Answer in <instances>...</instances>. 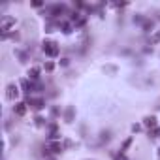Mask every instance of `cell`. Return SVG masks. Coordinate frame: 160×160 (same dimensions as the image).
I'll return each instance as SVG.
<instances>
[{
	"label": "cell",
	"instance_id": "484cf974",
	"mask_svg": "<svg viewBox=\"0 0 160 160\" xmlns=\"http://www.w3.org/2000/svg\"><path fill=\"white\" fill-rule=\"evenodd\" d=\"M60 64H62V66H68L70 62H68V58H62V60H60Z\"/></svg>",
	"mask_w": 160,
	"mask_h": 160
},
{
	"label": "cell",
	"instance_id": "7a4b0ae2",
	"mask_svg": "<svg viewBox=\"0 0 160 160\" xmlns=\"http://www.w3.org/2000/svg\"><path fill=\"white\" fill-rule=\"evenodd\" d=\"M27 104L32 108V109H36V111H40V109H43L45 108V98H42V96H27Z\"/></svg>",
	"mask_w": 160,
	"mask_h": 160
},
{
	"label": "cell",
	"instance_id": "ba28073f",
	"mask_svg": "<svg viewBox=\"0 0 160 160\" xmlns=\"http://www.w3.org/2000/svg\"><path fill=\"white\" fill-rule=\"evenodd\" d=\"M73 119H75V108H73V106H68V108L64 109V122L72 124Z\"/></svg>",
	"mask_w": 160,
	"mask_h": 160
},
{
	"label": "cell",
	"instance_id": "277c9868",
	"mask_svg": "<svg viewBox=\"0 0 160 160\" xmlns=\"http://www.w3.org/2000/svg\"><path fill=\"white\" fill-rule=\"evenodd\" d=\"M108 141H111V130H102L100 136H98V143H96V147H104Z\"/></svg>",
	"mask_w": 160,
	"mask_h": 160
},
{
	"label": "cell",
	"instance_id": "2e32d148",
	"mask_svg": "<svg viewBox=\"0 0 160 160\" xmlns=\"http://www.w3.org/2000/svg\"><path fill=\"white\" fill-rule=\"evenodd\" d=\"M145 17H147V15H143V13H136V15H134V23L141 27V25H143V21H145Z\"/></svg>",
	"mask_w": 160,
	"mask_h": 160
},
{
	"label": "cell",
	"instance_id": "3957f363",
	"mask_svg": "<svg viewBox=\"0 0 160 160\" xmlns=\"http://www.w3.org/2000/svg\"><path fill=\"white\" fill-rule=\"evenodd\" d=\"M17 96H19V87H17L15 83H10V85L6 87V98L12 100V102H15Z\"/></svg>",
	"mask_w": 160,
	"mask_h": 160
},
{
	"label": "cell",
	"instance_id": "4dcf8cb0",
	"mask_svg": "<svg viewBox=\"0 0 160 160\" xmlns=\"http://www.w3.org/2000/svg\"><path fill=\"white\" fill-rule=\"evenodd\" d=\"M87 160H92V158H87Z\"/></svg>",
	"mask_w": 160,
	"mask_h": 160
},
{
	"label": "cell",
	"instance_id": "ac0fdd59",
	"mask_svg": "<svg viewBox=\"0 0 160 160\" xmlns=\"http://www.w3.org/2000/svg\"><path fill=\"white\" fill-rule=\"evenodd\" d=\"M60 115V108L58 106H53L51 108V117H58Z\"/></svg>",
	"mask_w": 160,
	"mask_h": 160
},
{
	"label": "cell",
	"instance_id": "5bb4252c",
	"mask_svg": "<svg viewBox=\"0 0 160 160\" xmlns=\"http://www.w3.org/2000/svg\"><path fill=\"white\" fill-rule=\"evenodd\" d=\"M132 141H134V139H132V138H126V139H124V141H122V145H121V149H119V152H121V154H124V152H126V151H128V147H130V145H132Z\"/></svg>",
	"mask_w": 160,
	"mask_h": 160
},
{
	"label": "cell",
	"instance_id": "44dd1931",
	"mask_svg": "<svg viewBox=\"0 0 160 160\" xmlns=\"http://www.w3.org/2000/svg\"><path fill=\"white\" fill-rule=\"evenodd\" d=\"M158 40H160V34H158V32H156V34H152V40H151V42H152V43H156Z\"/></svg>",
	"mask_w": 160,
	"mask_h": 160
},
{
	"label": "cell",
	"instance_id": "30bf717a",
	"mask_svg": "<svg viewBox=\"0 0 160 160\" xmlns=\"http://www.w3.org/2000/svg\"><path fill=\"white\" fill-rule=\"evenodd\" d=\"M141 28H143V32H151V30L154 28V19H152V17H145Z\"/></svg>",
	"mask_w": 160,
	"mask_h": 160
},
{
	"label": "cell",
	"instance_id": "52a82bcc",
	"mask_svg": "<svg viewBox=\"0 0 160 160\" xmlns=\"http://www.w3.org/2000/svg\"><path fill=\"white\" fill-rule=\"evenodd\" d=\"M13 55L19 58V62H21V64H27V62L30 60V53H28V51H23V49H13Z\"/></svg>",
	"mask_w": 160,
	"mask_h": 160
},
{
	"label": "cell",
	"instance_id": "4fadbf2b",
	"mask_svg": "<svg viewBox=\"0 0 160 160\" xmlns=\"http://www.w3.org/2000/svg\"><path fill=\"white\" fill-rule=\"evenodd\" d=\"M102 70H104V72H106V73H109V75H115V73H117V72H119V68H117V66H115V64H106V66H104V68H102Z\"/></svg>",
	"mask_w": 160,
	"mask_h": 160
},
{
	"label": "cell",
	"instance_id": "f546056e",
	"mask_svg": "<svg viewBox=\"0 0 160 160\" xmlns=\"http://www.w3.org/2000/svg\"><path fill=\"white\" fill-rule=\"evenodd\" d=\"M47 160H53V158H47Z\"/></svg>",
	"mask_w": 160,
	"mask_h": 160
},
{
	"label": "cell",
	"instance_id": "9a60e30c",
	"mask_svg": "<svg viewBox=\"0 0 160 160\" xmlns=\"http://www.w3.org/2000/svg\"><path fill=\"white\" fill-rule=\"evenodd\" d=\"M60 28H62L64 34H70V32L73 30V25H72V23H64V21H60Z\"/></svg>",
	"mask_w": 160,
	"mask_h": 160
},
{
	"label": "cell",
	"instance_id": "8992f818",
	"mask_svg": "<svg viewBox=\"0 0 160 160\" xmlns=\"http://www.w3.org/2000/svg\"><path fill=\"white\" fill-rule=\"evenodd\" d=\"M13 25H15V19L10 17V15H4V17H2V34H4V32H10Z\"/></svg>",
	"mask_w": 160,
	"mask_h": 160
},
{
	"label": "cell",
	"instance_id": "d6986e66",
	"mask_svg": "<svg viewBox=\"0 0 160 160\" xmlns=\"http://www.w3.org/2000/svg\"><path fill=\"white\" fill-rule=\"evenodd\" d=\"M160 136V128L156 126V128H152V132H149V138H158Z\"/></svg>",
	"mask_w": 160,
	"mask_h": 160
},
{
	"label": "cell",
	"instance_id": "5b68a950",
	"mask_svg": "<svg viewBox=\"0 0 160 160\" xmlns=\"http://www.w3.org/2000/svg\"><path fill=\"white\" fill-rule=\"evenodd\" d=\"M45 147H47V149H49V152H53V154H60V152L64 151V145H62L60 141H49Z\"/></svg>",
	"mask_w": 160,
	"mask_h": 160
},
{
	"label": "cell",
	"instance_id": "d4e9b609",
	"mask_svg": "<svg viewBox=\"0 0 160 160\" xmlns=\"http://www.w3.org/2000/svg\"><path fill=\"white\" fill-rule=\"evenodd\" d=\"M32 6H34V8H42L43 4H42V2H32Z\"/></svg>",
	"mask_w": 160,
	"mask_h": 160
},
{
	"label": "cell",
	"instance_id": "8fae6325",
	"mask_svg": "<svg viewBox=\"0 0 160 160\" xmlns=\"http://www.w3.org/2000/svg\"><path fill=\"white\" fill-rule=\"evenodd\" d=\"M28 79H30L32 83H36L38 79H40V68H38V66H34V68L28 70Z\"/></svg>",
	"mask_w": 160,
	"mask_h": 160
},
{
	"label": "cell",
	"instance_id": "e0dca14e",
	"mask_svg": "<svg viewBox=\"0 0 160 160\" xmlns=\"http://www.w3.org/2000/svg\"><path fill=\"white\" fill-rule=\"evenodd\" d=\"M34 121H36V124H38V126H47V121H45L43 117H40V115H38Z\"/></svg>",
	"mask_w": 160,
	"mask_h": 160
},
{
	"label": "cell",
	"instance_id": "ffe728a7",
	"mask_svg": "<svg viewBox=\"0 0 160 160\" xmlns=\"http://www.w3.org/2000/svg\"><path fill=\"white\" fill-rule=\"evenodd\" d=\"M43 68H45V72H53V70H55V64H53V62H45Z\"/></svg>",
	"mask_w": 160,
	"mask_h": 160
},
{
	"label": "cell",
	"instance_id": "4316f807",
	"mask_svg": "<svg viewBox=\"0 0 160 160\" xmlns=\"http://www.w3.org/2000/svg\"><path fill=\"white\" fill-rule=\"evenodd\" d=\"M115 160H126V158H124V154H121V152H119V156H117Z\"/></svg>",
	"mask_w": 160,
	"mask_h": 160
},
{
	"label": "cell",
	"instance_id": "f1b7e54d",
	"mask_svg": "<svg viewBox=\"0 0 160 160\" xmlns=\"http://www.w3.org/2000/svg\"><path fill=\"white\" fill-rule=\"evenodd\" d=\"M156 109H160V106H158V108H156Z\"/></svg>",
	"mask_w": 160,
	"mask_h": 160
},
{
	"label": "cell",
	"instance_id": "603a6c76",
	"mask_svg": "<svg viewBox=\"0 0 160 160\" xmlns=\"http://www.w3.org/2000/svg\"><path fill=\"white\" fill-rule=\"evenodd\" d=\"M139 130H141L139 124H132V132H139Z\"/></svg>",
	"mask_w": 160,
	"mask_h": 160
},
{
	"label": "cell",
	"instance_id": "7c38bea8",
	"mask_svg": "<svg viewBox=\"0 0 160 160\" xmlns=\"http://www.w3.org/2000/svg\"><path fill=\"white\" fill-rule=\"evenodd\" d=\"M143 124L149 126V128H156V117H152V115L145 117V119H143Z\"/></svg>",
	"mask_w": 160,
	"mask_h": 160
},
{
	"label": "cell",
	"instance_id": "7402d4cb",
	"mask_svg": "<svg viewBox=\"0 0 160 160\" xmlns=\"http://www.w3.org/2000/svg\"><path fill=\"white\" fill-rule=\"evenodd\" d=\"M152 13H154V15H156V17H154V19H156V21H160V10H156V8H154V10H152Z\"/></svg>",
	"mask_w": 160,
	"mask_h": 160
},
{
	"label": "cell",
	"instance_id": "6da1fadb",
	"mask_svg": "<svg viewBox=\"0 0 160 160\" xmlns=\"http://www.w3.org/2000/svg\"><path fill=\"white\" fill-rule=\"evenodd\" d=\"M42 49H43V53H45L47 57H51V58L58 57V53H60V49H58V43H57V42H51V40L43 42V43H42Z\"/></svg>",
	"mask_w": 160,
	"mask_h": 160
},
{
	"label": "cell",
	"instance_id": "9c48e42d",
	"mask_svg": "<svg viewBox=\"0 0 160 160\" xmlns=\"http://www.w3.org/2000/svg\"><path fill=\"white\" fill-rule=\"evenodd\" d=\"M27 108H28V104H27V102H17V104L13 106V113H15V115H19V117H23V115L27 113Z\"/></svg>",
	"mask_w": 160,
	"mask_h": 160
},
{
	"label": "cell",
	"instance_id": "cb8c5ba5",
	"mask_svg": "<svg viewBox=\"0 0 160 160\" xmlns=\"http://www.w3.org/2000/svg\"><path fill=\"white\" fill-rule=\"evenodd\" d=\"M64 147H73V143H72L70 139H66V141H64Z\"/></svg>",
	"mask_w": 160,
	"mask_h": 160
},
{
	"label": "cell",
	"instance_id": "83f0119b",
	"mask_svg": "<svg viewBox=\"0 0 160 160\" xmlns=\"http://www.w3.org/2000/svg\"><path fill=\"white\" fill-rule=\"evenodd\" d=\"M158 156H160V149H158Z\"/></svg>",
	"mask_w": 160,
	"mask_h": 160
}]
</instances>
